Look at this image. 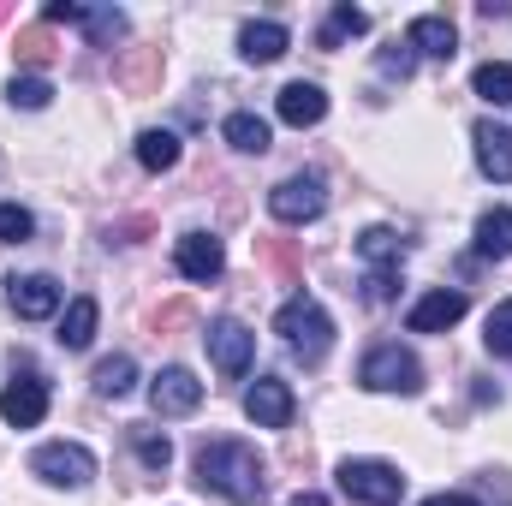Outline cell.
<instances>
[{
    "instance_id": "obj_1",
    "label": "cell",
    "mask_w": 512,
    "mask_h": 506,
    "mask_svg": "<svg viewBox=\"0 0 512 506\" xmlns=\"http://www.w3.org/2000/svg\"><path fill=\"white\" fill-rule=\"evenodd\" d=\"M262 471L268 465L256 459V447H245V441H203L197 447V483L215 489L221 501H233V506L268 501V477Z\"/></svg>"
},
{
    "instance_id": "obj_2",
    "label": "cell",
    "mask_w": 512,
    "mask_h": 506,
    "mask_svg": "<svg viewBox=\"0 0 512 506\" xmlns=\"http://www.w3.org/2000/svg\"><path fill=\"white\" fill-rule=\"evenodd\" d=\"M274 334H280V346H286L292 358L322 364V358H328V346H334V316L322 310V298L292 292V298L274 310Z\"/></svg>"
},
{
    "instance_id": "obj_3",
    "label": "cell",
    "mask_w": 512,
    "mask_h": 506,
    "mask_svg": "<svg viewBox=\"0 0 512 506\" xmlns=\"http://www.w3.org/2000/svg\"><path fill=\"white\" fill-rule=\"evenodd\" d=\"M358 381H364L370 393H417V387H423V364H417L399 340H382V346L364 352Z\"/></svg>"
},
{
    "instance_id": "obj_4",
    "label": "cell",
    "mask_w": 512,
    "mask_h": 506,
    "mask_svg": "<svg viewBox=\"0 0 512 506\" xmlns=\"http://www.w3.org/2000/svg\"><path fill=\"white\" fill-rule=\"evenodd\" d=\"M30 471L48 483V489H84L96 477V453L84 441H48L30 453Z\"/></svg>"
},
{
    "instance_id": "obj_5",
    "label": "cell",
    "mask_w": 512,
    "mask_h": 506,
    "mask_svg": "<svg viewBox=\"0 0 512 506\" xmlns=\"http://www.w3.org/2000/svg\"><path fill=\"white\" fill-rule=\"evenodd\" d=\"M340 489L364 506H399L405 501V477H399V465H387V459H346V465H340Z\"/></svg>"
},
{
    "instance_id": "obj_6",
    "label": "cell",
    "mask_w": 512,
    "mask_h": 506,
    "mask_svg": "<svg viewBox=\"0 0 512 506\" xmlns=\"http://www.w3.org/2000/svg\"><path fill=\"white\" fill-rule=\"evenodd\" d=\"M322 209H328V185H322V173H292V179H280V185L268 191V215L286 221V227H310Z\"/></svg>"
},
{
    "instance_id": "obj_7",
    "label": "cell",
    "mask_w": 512,
    "mask_h": 506,
    "mask_svg": "<svg viewBox=\"0 0 512 506\" xmlns=\"http://www.w3.org/2000/svg\"><path fill=\"white\" fill-rule=\"evenodd\" d=\"M203 346H209V364H215L227 381H245V376H251V364H256V334L239 322V316H221V322H209Z\"/></svg>"
},
{
    "instance_id": "obj_8",
    "label": "cell",
    "mask_w": 512,
    "mask_h": 506,
    "mask_svg": "<svg viewBox=\"0 0 512 506\" xmlns=\"http://www.w3.org/2000/svg\"><path fill=\"white\" fill-rule=\"evenodd\" d=\"M6 304H12L24 322H48V316H60L66 292H60L54 274H18V280H6Z\"/></svg>"
},
{
    "instance_id": "obj_9",
    "label": "cell",
    "mask_w": 512,
    "mask_h": 506,
    "mask_svg": "<svg viewBox=\"0 0 512 506\" xmlns=\"http://www.w3.org/2000/svg\"><path fill=\"white\" fill-rule=\"evenodd\" d=\"M0 417L12 423V429H36L42 417H48V381L42 376H12L6 381V393H0Z\"/></svg>"
},
{
    "instance_id": "obj_10",
    "label": "cell",
    "mask_w": 512,
    "mask_h": 506,
    "mask_svg": "<svg viewBox=\"0 0 512 506\" xmlns=\"http://www.w3.org/2000/svg\"><path fill=\"white\" fill-rule=\"evenodd\" d=\"M149 405H155V417H191L203 405V381L173 364V370H161L149 381Z\"/></svg>"
},
{
    "instance_id": "obj_11",
    "label": "cell",
    "mask_w": 512,
    "mask_h": 506,
    "mask_svg": "<svg viewBox=\"0 0 512 506\" xmlns=\"http://www.w3.org/2000/svg\"><path fill=\"white\" fill-rule=\"evenodd\" d=\"M173 268H179L185 280L209 286V280H221V268H227V251H221V239H215V233H185V239L173 245Z\"/></svg>"
},
{
    "instance_id": "obj_12",
    "label": "cell",
    "mask_w": 512,
    "mask_h": 506,
    "mask_svg": "<svg viewBox=\"0 0 512 506\" xmlns=\"http://www.w3.org/2000/svg\"><path fill=\"white\" fill-rule=\"evenodd\" d=\"M465 310H471V304H465V292H447V286H435V292H423V298L411 304L405 328H411V334H447V328H453Z\"/></svg>"
},
{
    "instance_id": "obj_13",
    "label": "cell",
    "mask_w": 512,
    "mask_h": 506,
    "mask_svg": "<svg viewBox=\"0 0 512 506\" xmlns=\"http://www.w3.org/2000/svg\"><path fill=\"white\" fill-rule=\"evenodd\" d=\"M245 417L256 429H286L292 423V387L280 376H256V387L245 393Z\"/></svg>"
},
{
    "instance_id": "obj_14",
    "label": "cell",
    "mask_w": 512,
    "mask_h": 506,
    "mask_svg": "<svg viewBox=\"0 0 512 506\" xmlns=\"http://www.w3.org/2000/svg\"><path fill=\"white\" fill-rule=\"evenodd\" d=\"M405 48L423 54V60H453V54H459V30H453L447 12H423V18H411Z\"/></svg>"
},
{
    "instance_id": "obj_15",
    "label": "cell",
    "mask_w": 512,
    "mask_h": 506,
    "mask_svg": "<svg viewBox=\"0 0 512 506\" xmlns=\"http://www.w3.org/2000/svg\"><path fill=\"white\" fill-rule=\"evenodd\" d=\"M274 114H280L286 126H298V131H304V126H322V120H328V90L298 78V84H286V90L274 96Z\"/></svg>"
},
{
    "instance_id": "obj_16",
    "label": "cell",
    "mask_w": 512,
    "mask_h": 506,
    "mask_svg": "<svg viewBox=\"0 0 512 506\" xmlns=\"http://www.w3.org/2000/svg\"><path fill=\"white\" fill-rule=\"evenodd\" d=\"M471 143H477V167H483L495 185H512V131L495 126V120H477Z\"/></svg>"
},
{
    "instance_id": "obj_17",
    "label": "cell",
    "mask_w": 512,
    "mask_h": 506,
    "mask_svg": "<svg viewBox=\"0 0 512 506\" xmlns=\"http://www.w3.org/2000/svg\"><path fill=\"white\" fill-rule=\"evenodd\" d=\"M286 48H292V30L274 24V18H251V24L239 30V54H245L251 66H274Z\"/></svg>"
},
{
    "instance_id": "obj_18",
    "label": "cell",
    "mask_w": 512,
    "mask_h": 506,
    "mask_svg": "<svg viewBox=\"0 0 512 506\" xmlns=\"http://www.w3.org/2000/svg\"><path fill=\"white\" fill-rule=\"evenodd\" d=\"M96 322H102V304L84 292V298H72L66 310H60V346L66 352H84L90 340H96Z\"/></svg>"
},
{
    "instance_id": "obj_19",
    "label": "cell",
    "mask_w": 512,
    "mask_h": 506,
    "mask_svg": "<svg viewBox=\"0 0 512 506\" xmlns=\"http://www.w3.org/2000/svg\"><path fill=\"white\" fill-rule=\"evenodd\" d=\"M221 137H227L233 149H245V155H262V149L274 143V131H268V120H262V114H251V108L227 114V126H221Z\"/></svg>"
},
{
    "instance_id": "obj_20",
    "label": "cell",
    "mask_w": 512,
    "mask_h": 506,
    "mask_svg": "<svg viewBox=\"0 0 512 506\" xmlns=\"http://www.w3.org/2000/svg\"><path fill=\"white\" fill-rule=\"evenodd\" d=\"M477 256H512V209H489L477 215Z\"/></svg>"
},
{
    "instance_id": "obj_21",
    "label": "cell",
    "mask_w": 512,
    "mask_h": 506,
    "mask_svg": "<svg viewBox=\"0 0 512 506\" xmlns=\"http://www.w3.org/2000/svg\"><path fill=\"white\" fill-rule=\"evenodd\" d=\"M471 90H477L489 108H512V60H483L477 78H471Z\"/></svg>"
},
{
    "instance_id": "obj_22",
    "label": "cell",
    "mask_w": 512,
    "mask_h": 506,
    "mask_svg": "<svg viewBox=\"0 0 512 506\" xmlns=\"http://www.w3.org/2000/svg\"><path fill=\"white\" fill-rule=\"evenodd\" d=\"M96 393H102V399H126L131 387H137V364H131L126 352H114V358H102V364H96Z\"/></svg>"
},
{
    "instance_id": "obj_23",
    "label": "cell",
    "mask_w": 512,
    "mask_h": 506,
    "mask_svg": "<svg viewBox=\"0 0 512 506\" xmlns=\"http://www.w3.org/2000/svg\"><path fill=\"white\" fill-rule=\"evenodd\" d=\"M137 161L149 167V173H167V167H179V137L161 126H149L143 137H137Z\"/></svg>"
},
{
    "instance_id": "obj_24",
    "label": "cell",
    "mask_w": 512,
    "mask_h": 506,
    "mask_svg": "<svg viewBox=\"0 0 512 506\" xmlns=\"http://www.w3.org/2000/svg\"><path fill=\"white\" fill-rule=\"evenodd\" d=\"M358 256H364L370 268H399V256H405V239H399L393 227H370V233L358 239Z\"/></svg>"
},
{
    "instance_id": "obj_25",
    "label": "cell",
    "mask_w": 512,
    "mask_h": 506,
    "mask_svg": "<svg viewBox=\"0 0 512 506\" xmlns=\"http://www.w3.org/2000/svg\"><path fill=\"white\" fill-rule=\"evenodd\" d=\"M78 24L90 30V42H114V36H126V12H120V6H84Z\"/></svg>"
},
{
    "instance_id": "obj_26",
    "label": "cell",
    "mask_w": 512,
    "mask_h": 506,
    "mask_svg": "<svg viewBox=\"0 0 512 506\" xmlns=\"http://www.w3.org/2000/svg\"><path fill=\"white\" fill-rule=\"evenodd\" d=\"M6 102L24 108V114H36V108L54 102V84H48V78H12V84H6Z\"/></svg>"
},
{
    "instance_id": "obj_27",
    "label": "cell",
    "mask_w": 512,
    "mask_h": 506,
    "mask_svg": "<svg viewBox=\"0 0 512 506\" xmlns=\"http://www.w3.org/2000/svg\"><path fill=\"white\" fill-rule=\"evenodd\" d=\"M483 340H489V352H495V358H512V298H501V304L489 310Z\"/></svg>"
},
{
    "instance_id": "obj_28",
    "label": "cell",
    "mask_w": 512,
    "mask_h": 506,
    "mask_svg": "<svg viewBox=\"0 0 512 506\" xmlns=\"http://www.w3.org/2000/svg\"><path fill=\"white\" fill-rule=\"evenodd\" d=\"M364 30H370V18H364L358 6H334V12H328V30H322V48H334L340 36H364Z\"/></svg>"
},
{
    "instance_id": "obj_29",
    "label": "cell",
    "mask_w": 512,
    "mask_h": 506,
    "mask_svg": "<svg viewBox=\"0 0 512 506\" xmlns=\"http://www.w3.org/2000/svg\"><path fill=\"white\" fill-rule=\"evenodd\" d=\"M36 233V215L24 203H0V245H24Z\"/></svg>"
},
{
    "instance_id": "obj_30",
    "label": "cell",
    "mask_w": 512,
    "mask_h": 506,
    "mask_svg": "<svg viewBox=\"0 0 512 506\" xmlns=\"http://www.w3.org/2000/svg\"><path fill=\"white\" fill-rule=\"evenodd\" d=\"M131 447H137V459H143L149 471H167V459H173L167 435H149V429H131Z\"/></svg>"
},
{
    "instance_id": "obj_31",
    "label": "cell",
    "mask_w": 512,
    "mask_h": 506,
    "mask_svg": "<svg viewBox=\"0 0 512 506\" xmlns=\"http://www.w3.org/2000/svg\"><path fill=\"white\" fill-rule=\"evenodd\" d=\"M364 298H370V304H382V298H393V268H376V274L364 280Z\"/></svg>"
},
{
    "instance_id": "obj_32",
    "label": "cell",
    "mask_w": 512,
    "mask_h": 506,
    "mask_svg": "<svg viewBox=\"0 0 512 506\" xmlns=\"http://www.w3.org/2000/svg\"><path fill=\"white\" fill-rule=\"evenodd\" d=\"M423 506H477V501H471V495H429Z\"/></svg>"
},
{
    "instance_id": "obj_33",
    "label": "cell",
    "mask_w": 512,
    "mask_h": 506,
    "mask_svg": "<svg viewBox=\"0 0 512 506\" xmlns=\"http://www.w3.org/2000/svg\"><path fill=\"white\" fill-rule=\"evenodd\" d=\"M292 506H328V501H322V495H298Z\"/></svg>"
}]
</instances>
